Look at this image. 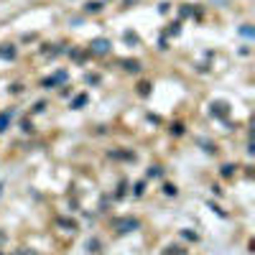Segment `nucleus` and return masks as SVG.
<instances>
[{"mask_svg":"<svg viewBox=\"0 0 255 255\" xmlns=\"http://www.w3.org/2000/svg\"><path fill=\"white\" fill-rule=\"evenodd\" d=\"M89 46H92V51H95V54H105L107 46H110V41H107V39H97V41H92Z\"/></svg>","mask_w":255,"mask_h":255,"instance_id":"f257e3e1","label":"nucleus"},{"mask_svg":"<svg viewBox=\"0 0 255 255\" xmlns=\"http://www.w3.org/2000/svg\"><path fill=\"white\" fill-rule=\"evenodd\" d=\"M100 8H102L100 3H89V5H87V10H92V13H97V10H100Z\"/></svg>","mask_w":255,"mask_h":255,"instance_id":"f03ea898","label":"nucleus"},{"mask_svg":"<svg viewBox=\"0 0 255 255\" xmlns=\"http://www.w3.org/2000/svg\"><path fill=\"white\" fill-rule=\"evenodd\" d=\"M0 54H3V56H13L15 48H0Z\"/></svg>","mask_w":255,"mask_h":255,"instance_id":"7ed1b4c3","label":"nucleus"},{"mask_svg":"<svg viewBox=\"0 0 255 255\" xmlns=\"http://www.w3.org/2000/svg\"><path fill=\"white\" fill-rule=\"evenodd\" d=\"M5 125H8V115H0V130H5Z\"/></svg>","mask_w":255,"mask_h":255,"instance_id":"20e7f679","label":"nucleus"},{"mask_svg":"<svg viewBox=\"0 0 255 255\" xmlns=\"http://www.w3.org/2000/svg\"><path fill=\"white\" fill-rule=\"evenodd\" d=\"M18 255H33V253H18Z\"/></svg>","mask_w":255,"mask_h":255,"instance_id":"39448f33","label":"nucleus"}]
</instances>
